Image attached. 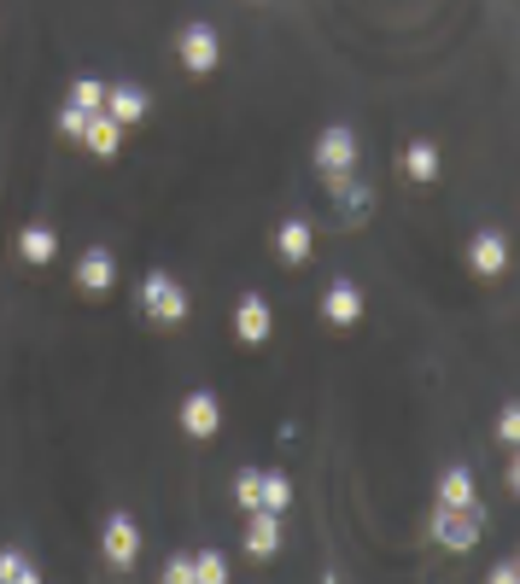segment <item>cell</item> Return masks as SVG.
I'll return each instance as SVG.
<instances>
[{
	"mask_svg": "<svg viewBox=\"0 0 520 584\" xmlns=\"http://www.w3.org/2000/svg\"><path fill=\"white\" fill-rule=\"evenodd\" d=\"M486 532V509H433V538L450 555H468Z\"/></svg>",
	"mask_w": 520,
	"mask_h": 584,
	"instance_id": "7a4b0ae2",
	"label": "cell"
},
{
	"mask_svg": "<svg viewBox=\"0 0 520 584\" xmlns=\"http://www.w3.org/2000/svg\"><path fill=\"white\" fill-rule=\"evenodd\" d=\"M357 153H363L357 135H351L345 123H334V129L316 135V153H310V158H316L322 181H334V176H351V170H357Z\"/></svg>",
	"mask_w": 520,
	"mask_h": 584,
	"instance_id": "3957f363",
	"label": "cell"
},
{
	"mask_svg": "<svg viewBox=\"0 0 520 584\" xmlns=\"http://www.w3.org/2000/svg\"><path fill=\"white\" fill-rule=\"evenodd\" d=\"M363 310L368 304H363V286L357 281H345V275L327 281V292H322V322L334 327V333H351V327L363 322Z\"/></svg>",
	"mask_w": 520,
	"mask_h": 584,
	"instance_id": "8992f818",
	"label": "cell"
},
{
	"mask_svg": "<svg viewBox=\"0 0 520 584\" xmlns=\"http://www.w3.org/2000/svg\"><path fill=\"white\" fill-rule=\"evenodd\" d=\"M269 333H275V310H269L263 292H240V304H235V340L240 345H263Z\"/></svg>",
	"mask_w": 520,
	"mask_h": 584,
	"instance_id": "ba28073f",
	"label": "cell"
},
{
	"mask_svg": "<svg viewBox=\"0 0 520 584\" xmlns=\"http://www.w3.org/2000/svg\"><path fill=\"white\" fill-rule=\"evenodd\" d=\"M176 59H181V71H187V76H211V71H217V59H222L217 30H211V24H187V30L176 35Z\"/></svg>",
	"mask_w": 520,
	"mask_h": 584,
	"instance_id": "5b68a950",
	"label": "cell"
},
{
	"mask_svg": "<svg viewBox=\"0 0 520 584\" xmlns=\"http://www.w3.org/2000/svg\"><path fill=\"white\" fill-rule=\"evenodd\" d=\"M18 258H24L30 269H48L59 258V234H53L48 222H30L24 234H18Z\"/></svg>",
	"mask_w": 520,
	"mask_h": 584,
	"instance_id": "9a60e30c",
	"label": "cell"
},
{
	"mask_svg": "<svg viewBox=\"0 0 520 584\" xmlns=\"http://www.w3.org/2000/svg\"><path fill=\"white\" fill-rule=\"evenodd\" d=\"M293 509V479L287 473H258V509L252 514H287Z\"/></svg>",
	"mask_w": 520,
	"mask_h": 584,
	"instance_id": "d6986e66",
	"label": "cell"
},
{
	"mask_svg": "<svg viewBox=\"0 0 520 584\" xmlns=\"http://www.w3.org/2000/svg\"><path fill=\"white\" fill-rule=\"evenodd\" d=\"M0 584H41L35 561L18 555V550H0Z\"/></svg>",
	"mask_w": 520,
	"mask_h": 584,
	"instance_id": "44dd1931",
	"label": "cell"
},
{
	"mask_svg": "<svg viewBox=\"0 0 520 584\" xmlns=\"http://www.w3.org/2000/svg\"><path fill=\"white\" fill-rule=\"evenodd\" d=\"M176 421H181L187 438H217V427H222V404H217V392H187Z\"/></svg>",
	"mask_w": 520,
	"mask_h": 584,
	"instance_id": "8fae6325",
	"label": "cell"
},
{
	"mask_svg": "<svg viewBox=\"0 0 520 584\" xmlns=\"http://www.w3.org/2000/svg\"><path fill=\"white\" fill-rule=\"evenodd\" d=\"M439 509H480V479L468 462H450L439 473Z\"/></svg>",
	"mask_w": 520,
	"mask_h": 584,
	"instance_id": "7c38bea8",
	"label": "cell"
},
{
	"mask_svg": "<svg viewBox=\"0 0 520 584\" xmlns=\"http://www.w3.org/2000/svg\"><path fill=\"white\" fill-rule=\"evenodd\" d=\"M100 550H106V561H112L117 573H129L135 561H141V526H135L129 514H112L106 532H100Z\"/></svg>",
	"mask_w": 520,
	"mask_h": 584,
	"instance_id": "9c48e42d",
	"label": "cell"
},
{
	"mask_svg": "<svg viewBox=\"0 0 520 584\" xmlns=\"http://www.w3.org/2000/svg\"><path fill=\"white\" fill-rule=\"evenodd\" d=\"M158 584H199L194 578V555H170V561H164V573H158Z\"/></svg>",
	"mask_w": 520,
	"mask_h": 584,
	"instance_id": "d4e9b609",
	"label": "cell"
},
{
	"mask_svg": "<svg viewBox=\"0 0 520 584\" xmlns=\"http://www.w3.org/2000/svg\"><path fill=\"white\" fill-rule=\"evenodd\" d=\"M310 252H316V240H310V222H304V217H287V222L275 228V258H281L287 269H304Z\"/></svg>",
	"mask_w": 520,
	"mask_h": 584,
	"instance_id": "5bb4252c",
	"label": "cell"
},
{
	"mask_svg": "<svg viewBox=\"0 0 520 584\" xmlns=\"http://www.w3.org/2000/svg\"><path fill=\"white\" fill-rule=\"evenodd\" d=\"M468 269L480 281H503L509 275V234L503 228H474L468 234Z\"/></svg>",
	"mask_w": 520,
	"mask_h": 584,
	"instance_id": "277c9868",
	"label": "cell"
},
{
	"mask_svg": "<svg viewBox=\"0 0 520 584\" xmlns=\"http://www.w3.org/2000/svg\"><path fill=\"white\" fill-rule=\"evenodd\" d=\"M240 544L252 561H275L281 555V514H246V532Z\"/></svg>",
	"mask_w": 520,
	"mask_h": 584,
	"instance_id": "4fadbf2b",
	"label": "cell"
},
{
	"mask_svg": "<svg viewBox=\"0 0 520 584\" xmlns=\"http://www.w3.org/2000/svg\"><path fill=\"white\" fill-rule=\"evenodd\" d=\"M514 567H520V550H514Z\"/></svg>",
	"mask_w": 520,
	"mask_h": 584,
	"instance_id": "f1b7e54d",
	"label": "cell"
},
{
	"mask_svg": "<svg viewBox=\"0 0 520 584\" xmlns=\"http://www.w3.org/2000/svg\"><path fill=\"white\" fill-rule=\"evenodd\" d=\"M117 286V258L106 246H89V252L76 258V292H89V299H106Z\"/></svg>",
	"mask_w": 520,
	"mask_h": 584,
	"instance_id": "30bf717a",
	"label": "cell"
},
{
	"mask_svg": "<svg viewBox=\"0 0 520 584\" xmlns=\"http://www.w3.org/2000/svg\"><path fill=\"white\" fill-rule=\"evenodd\" d=\"M503 479H509V491H514V497H520V450H514V456H509V473H503Z\"/></svg>",
	"mask_w": 520,
	"mask_h": 584,
	"instance_id": "83f0119b",
	"label": "cell"
},
{
	"mask_svg": "<svg viewBox=\"0 0 520 584\" xmlns=\"http://www.w3.org/2000/svg\"><path fill=\"white\" fill-rule=\"evenodd\" d=\"M106 82H100V76H76L71 82V106H82V112H106Z\"/></svg>",
	"mask_w": 520,
	"mask_h": 584,
	"instance_id": "ffe728a7",
	"label": "cell"
},
{
	"mask_svg": "<svg viewBox=\"0 0 520 584\" xmlns=\"http://www.w3.org/2000/svg\"><path fill=\"white\" fill-rule=\"evenodd\" d=\"M106 112L123 123V129H129V123H141L153 112V100H147V88H135V82H123V88H112L106 94Z\"/></svg>",
	"mask_w": 520,
	"mask_h": 584,
	"instance_id": "ac0fdd59",
	"label": "cell"
},
{
	"mask_svg": "<svg viewBox=\"0 0 520 584\" xmlns=\"http://www.w3.org/2000/svg\"><path fill=\"white\" fill-rule=\"evenodd\" d=\"M486 584H520V567L514 561H497V567L486 573Z\"/></svg>",
	"mask_w": 520,
	"mask_h": 584,
	"instance_id": "4316f807",
	"label": "cell"
},
{
	"mask_svg": "<svg viewBox=\"0 0 520 584\" xmlns=\"http://www.w3.org/2000/svg\"><path fill=\"white\" fill-rule=\"evenodd\" d=\"M327 199H334V217H340L345 228H357V222L374 217V187H368V181L334 176V181H327Z\"/></svg>",
	"mask_w": 520,
	"mask_h": 584,
	"instance_id": "52a82bcc",
	"label": "cell"
},
{
	"mask_svg": "<svg viewBox=\"0 0 520 584\" xmlns=\"http://www.w3.org/2000/svg\"><path fill=\"white\" fill-rule=\"evenodd\" d=\"M194 578L199 584H228V555H217V550L194 555Z\"/></svg>",
	"mask_w": 520,
	"mask_h": 584,
	"instance_id": "7402d4cb",
	"label": "cell"
},
{
	"mask_svg": "<svg viewBox=\"0 0 520 584\" xmlns=\"http://www.w3.org/2000/svg\"><path fill=\"white\" fill-rule=\"evenodd\" d=\"M235 503H240V514L258 509V468H240L235 473Z\"/></svg>",
	"mask_w": 520,
	"mask_h": 584,
	"instance_id": "cb8c5ba5",
	"label": "cell"
},
{
	"mask_svg": "<svg viewBox=\"0 0 520 584\" xmlns=\"http://www.w3.org/2000/svg\"><path fill=\"white\" fill-rule=\"evenodd\" d=\"M141 316L147 322H158V327H181L187 322V292H181V281H170V275H141Z\"/></svg>",
	"mask_w": 520,
	"mask_h": 584,
	"instance_id": "6da1fadb",
	"label": "cell"
},
{
	"mask_svg": "<svg viewBox=\"0 0 520 584\" xmlns=\"http://www.w3.org/2000/svg\"><path fill=\"white\" fill-rule=\"evenodd\" d=\"M82 146H89L94 158H117V146H123V123L112 112H94L89 117V135H82Z\"/></svg>",
	"mask_w": 520,
	"mask_h": 584,
	"instance_id": "e0dca14e",
	"label": "cell"
},
{
	"mask_svg": "<svg viewBox=\"0 0 520 584\" xmlns=\"http://www.w3.org/2000/svg\"><path fill=\"white\" fill-rule=\"evenodd\" d=\"M404 176H409L415 187L439 181V140H409V146H404Z\"/></svg>",
	"mask_w": 520,
	"mask_h": 584,
	"instance_id": "2e32d148",
	"label": "cell"
},
{
	"mask_svg": "<svg viewBox=\"0 0 520 584\" xmlns=\"http://www.w3.org/2000/svg\"><path fill=\"white\" fill-rule=\"evenodd\" d=\"M497 438L520 450V404H503V409H497Z\"/></svg>",
	"mask_w": 520,
	"mask_h": 584,
	"instance_id": "484cf974",
	"label": "cell"
},
{
	"mask_svg": "<svg viewBox=\"0 0 520 584\" xmlns=\"http://www.w3.org/2000/svg\"><path fill=\"white\" fill-rule=\"evenodd\" d=\"M89 117H94V112H82V106H71V100H65V106H59V135L82 140V135H89Z\"/></svg>",
	"mask_w": 520,
	"mask_h": 584,
	"instance_id": "603a6c76",
	"label": "cell"
}]
</instances>
